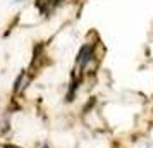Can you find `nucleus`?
<instances>
[{
    "mask_svg": "<svg viewBox=\"0 0 153 148\" xmlns=\"http://www.w3.org/2000/svg\"><path fill=\"white\" fill-rule=\"evenodd\" d=\"M91 59H93V47H91V45H84L83 48L79 50V55H77V65L86 67Z\"/></svg>",
    "mask_w": 153,
    "mask_h": 148,
    "instance_id": "nucleus-1",
    "label": "nucleus"
},
{
    "mask_svg": "<svg viewBox=\"0 0 153 148\" xmlns=\"http://www.w3.org/2000/svg\"><path fill=\"white\" fill-rule=\"evenodd\" d=\"M22 0H10V4H21Z\"/></svg>",
    "mask_w": 153,
    "mask_h": 148,
    "instance_id": "nucleus-2",
    "label": "nucleus"
},
{
    "mask_svg": "<svg viewBox=\"0 0 153 148\" xmlns=\"http://www.w3.org/2000/svg\"><path fill=\"white\" fill-rule=\"evenodd\" d=\"M5 148H19V147H12V145H7Z\"/></svg>",
    "mask_w": 153,
    "mask_h": 148,
    "instance_id": "nucleus-3",
    "label": "nucleus"
},
{
    "mask_svg": "<svg viewBox=\"0 0 153 148\" xmlns=\"http://www.w3.org/2000/svg\"><path fill=\"white\" fill-rule=\"evenodd\" d=\"M43 148H48V145H47V143H45V145H43Z\"/></svg>",
    "mask_w": 153,
    "mask_h": 148,
    "instance_id": "nucleus-4",
    "label": "nucleus"
}]
</instances>
